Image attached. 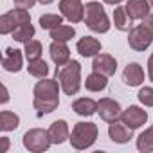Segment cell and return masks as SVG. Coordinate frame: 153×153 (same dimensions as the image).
Segmentation results:
<instances>
[{
    "mask_svg": "<svg viewBox=\"0 0 153 153\" xmlns=\"http://www.w3.org/2000/svg\"><path fill=\"white\" fill-rule=\"evenodd\" d=\"M59 83L58 79H42L36 83L34 87V108L38 110V115H43V114H51L58 108L59 105V97H58V92H59Z\"/></svg>",
    "mask_w": 153,
    "mask_h": 153,
    "instance_id": "obj_1",
    "label": "cell"
},
{
    "mask_svg": "<svg viewBox=\"0 0 153 153\" xmlns=\"http://www.w3.org/2000/svg\"><path fill=\"white\" fill-rule=\"evenodd\" d=\"M56 79L59 81L61 90L67 96L78 94L81 87V65L72 59L61 67H56Z\"/></svg>",
    "mask_w": 153,
    "mask_h": 153,
    "instance_id": "obj_2",
    "label": "cell"
},
{
    "mask_svg": "<svg viewBox=\"0 0 153 153\" xmlns=\"http://www.w3.org/2000/svg\"><path fill=\"white\" fill-rule=\"evenodd\" d=\"M97 139V126L94 123H78L72 128L70 144L76 149H87Z\"/></svg>",
    "mask_w": 153,
    "mask_h": 153,
    "instance_id": "obj_3",
    "label": "cell"
},
{
    "mask_svg": "<svg viewBox=\"0 0 153 153\" xmlns=\"http://www.w3.org/2000/svg\"><path fill=\"white\" fill-rule=\"evenodd\" d=\"M85 24L94 33H106L110 29V20L99 2H88L85 6Z\"/></svg>",
    "mask_w": 153,
    "mask_h": 153,
    "instance_id": "obj_4",
    "label": "cell"
},
{
    "mask_svg": "<svg viewBox=\"0 0 153 153\" xmlns=\"http://www.w3.org/2000/svg\"><path fill=\"white\" fill-rule=\"evenodd\" d=\"M51 144H52V142H51L49 131H45V130L33 128V130L25 131V135H24V146H25V149H29V151L40 153V151L49 149Z\"/></svg>",
    "mask_w": 153,
    "mask_h": 153,
    "instance_id": "obj_5",
    "label": "cell"
},
{
    "mask_svg": "<svg viewBox=\"0 0 153 153\" xmlns=\"http://www.w3.org/2000/svg\"><path fill=\"white\" fill-rule=\"evenodd\" d=\"M27 22H31V16H29L27 9L16 7V9H13V11H9V13L0 16V33H2V34H9L18 25L27 24Z\"/></svg>",
    "mask_w": 153,
    "mask_h": 153,
    "instance_id": "obj_6",
    "label": "cell"
},
{
    "mask_svg": "<svg viewBox=\"0 0 153 153\" xmlns=\"http://www.w3.org/2000/svg\"><path fill=\"white\" fill-rule=\"evenodd\" d=\"M151 42H153V31L146 24H140V25L130 29L128 43L133 51H144L151 45Z\"/></svg>",
    "mask_w": 153,
    "mask_h": 153,
    "instance_id": "obj_7",
    "label": "cell"
},
{
    "mask_svg": "<svg viewBox=\"0 0 153 153\" xmlns=\"http://www.w3.org/2000/svg\"><path fill=\"white\" fill-rule=\"evenodd\" d=\"M59 9H61V15L72 24L85 20V6L81 4V0H61Z\"/></svg>",
    "mask_w": 153,
    "mask_h": 153,
    "instance_id": "obj_8",
    "label": "cell"
},
{
    "mask_svg": "<svg viewBox=\"0 0 153 153\" xmlns=\"http://www.w3.org/2000/svg\"><path fill=\"white\" fill-rule=\"evenodd\" d=\"M108 135H110V139H112L114 142H117V144H124V142H128V140L133 137V128H130L126 123L115 119V121L110 123Z\"/></svg>",
    "mask_w": 153,
    "mask_h": 153,
    "instance_id": "obj_9",
    "label": "cell"
},
{
    "mask_svg": "<svg viewBox=\"0 0 153 153\" xmlns=\"http://www.w3.org/2000/svg\"><path fill=\"white\" fill-rule=\"evenodd\" d=\"M92 68H94L96 72L105 74L106 78H108V76H114V74H115V70H117V61H115L114 56H110V54H101V52H99V54L94 56Z\"/></svg>",
    "mask_w": 153,
    "mask_h": 153,
    "instance_id": "obj_10",
    "label": "cell"
},
{
    "mask_svg": "<svg viewBox=\"0 0 153 153\" xmlns=\"http://www.w3.org/2000/svg\"><path fill=\"white\" fill-rule=\"evenodd\" d=\"M97 112H99L101 119L106 121V123H112V121H115V119L121 117V106H119V103L114 101V99H110V97H105V99H101L97 103Z\"/></svg>",
    "mask_w": 153,
    "mask_h": 153,
    "instance_id": "obj_11",
    "label": "cell"
},
{
    "mask_svg": "<svg viewBox=\"0 0 153 153\" xmlns=\"http://www.w3.org/2000/svg\"><path fill=\"white\" fill-rule=\"evenodd\" d=\"M123 123H126L130 128H139V126H142L144 123H146V119H148V114H146V110H142V108H139V106H130V108H126L124 112H121V117H119Z\"/></svg>",
    "mask_w": 153,
    "mask_h": 153,
    "instance_id": "obj_12",
    "label": "cell"
},
{
    "mask_svg": "<svg viewBox=\"0 0 153 153\" xmlns=\"http://www.w3.org/2000/svg\"><path fill=\"white\" fill-rule=\"evenodd\" d=\"M124 7L131 20H144L151 11L148 0H128Z\"/></svg>",
    "mask_w": 153,
    "mask_h": 153,
    "instance_id": "obj_13",
    "label": "cell"
},
{
    "mask_svg": "<svg viewBox=\"0 0 153 153\" xmlns=\"http://www.w3.org/2000/svg\"><path fill=\"white\" fill-rule=\"evenodd\" d=\"M49 137H51V142L52 144H61L65 142L67 139H70V131H68V124L59 119V121H54L51 126H49Z\"/></svg>",
    "mask_w": 153,
    "mask_h": 153,
    "instance_id": "obj_14",
    "label": "cell"
},
{
    "mask_svg": "<svg viewBox=\"0 0 153 153\" xmlns=\"http://www.w3.org/2000/svg\"><path fill=\"white\" fill-rule=\"evenodd\" d=\"M123 79L128 87H139L144 81V70L139 63H130L124 72H123Z\"/></svg>",
    "mask_w": 153,
    "mask_h": 153,
    "instance_id": "obj_15",
    "label": "cell"
},
{
    "mask_svg": "<svg viewBox=\"0 0 153 153\" xmlns=\"http://www.w3.org/2000/svg\"><path fill=\"white\" fill-rule=\"evenodd\" d=\"M49 51H51L52 61H54L58 67H61V65H65V63L70 61V51H68V47L65 45V42H52L51 47H49Z\"/></svg>",
    "mask_w": 153,
    "mask_h": 153,
    "instance_id": "obj_16",
    "label": "cell"
},
{
    "mask_svg": "<svg viewBox=\"0 0 153 153\" xmlns=\"http://www.w3.org/2000/svg\"><path fill=\"white\" fill-rule=\"evenodd\" d=\"M2 65L7 72H18L22 68V51L18 49H6Z\"/></svg>",
    "mask_w": 153,
    "mask_h": 153,
    "instance_id": "obj_17",
    "label": "cell"
},
{
    "mask_svg": "<svg viewBox=\"0 0 153 153\" xmlns=\"http://www.w3.org/2000/svg\"><path fill=\"white\" fill-rule=\"evenodd\" d=\"M76 47H78V52H79L81 56H85V58L96 56V54H99V51H101V43H99V40H96V38H92V36H85V38H81Z\"/></svg>",
    "mask_w": 153,
    "mask_h": 153,
    "instance_id": "obj_18",
    "label": "cell"
},
{
    "mask_svg": "<svg viewBox=\"0 0 153 153\" xmlns=\"http://www.w3.org/2000/svg\"><path fill=\"white\" fill-rule=\"evenodd\" d=\"M72 110L78 115H85L87 117V115H92V114L97 112V103L94 99H90V97H81V99L72 103Z\"/></svg>",
    "mask_w": 153,
    "mask_h": 153,
    "instance_id": "obj_19",
    "label": "cell"
},
{
    "mask_svg": "<svg viewBox=\"0 0 153 153\" xmlns=\"http://www.w3.org/2000/svg\"><path fill=\"white\" fill-rule=\"evenodd\" d=\"M106 85H108L106 76L101 74V72H96V70L88 76L87 81H85V87H87V90H90V92H101V90L106 88Z\"/></svg>",
    "mask_w": 153,
    "mask_h": 153,
    "instance_id": "obj_20",
    "label": "cell"
},
{
    "mask_svg": "<svg viewBox=\"0 0 153 153\" xmlns=\"http://www.w3.org/2000/svg\"><path fill=\"white\" fill-rule=\"evenodd\" d=\"M20 124V119L15 112H9V110H4L0 114V130L4 131H11V130H16Z\"/></svg>",
    "mask_w": 153,
    "mask_h": 153,
    "instance_id": "obj_21",
    "label": "cell"
},
{
    "mask_svg": "<svg viewBox=\"0 0 153 153\" xmlns=\"http://www.w3.org/2000/svg\"><path fill=\"white\" fill-rule=\"evenodd\" d=\"M114 24L119 31H130L131 27V18L126 13V7H117L114 9Z\"/></svg>",
    "mask_w": 153,
    "mask_h": 153,
    "instance_id": "obj_22",
    "label": "cell"
},
{
    "mask_svg": "<svg viewBox=\"0 0 153 153\" xmlns=\"http://www.w3.org/2000/svg\"><path fill=\"white\" fill-rule=\"evenodd\" d=\"M74 34H76V29L72 25H63V24L51 31V38L54 42H68L74 38Z\"/></svg>",
    "mask_w": 153,
    "mask_h": 153,
    "instance_id": "obj_23",
    "label": "cell"
},
{
    "mask_svg": "<svg viewBox=\"0 0 153 153\" xmlns=\"http://www.w3.org/2000/svg\"><path fill=\"white\" fill-rule=\"evenodd\" d=\"M137 149L142 153H149L153 151V126H149L148 130H144L139 139H137Z\"/></svg>",
    "mask_w": 153,
    "mask_h": 153,
    "instance_id": "obj_24",
    "label": "cell"
},
{
    "mask_svg": "<svg viewBox=\"0 0 153 153\" xmlns=\"http://www.w3.org/2000/svg\"><path fill=\"white\" fill-rule=\"evenodd\" d=\"M27 70H29V74H31V76H34V78H38V79H43L45 76L49 74V67H47V63H45L42 58L29 61Z\"/></svg>",
    "mask_w": 153,
    "mask_h": 153,
    "instance_id": "obj_25",
    "label": "cell"
},
{
    "mask_svg": "<svg viewBox=\"0 0 153 153\" xmlns=\"http://www.w3.org/2000/svg\"><path fill=\"white\" fill-rule=\"evenodd\" d=\"M33 36H34V27L31 25V22L22 24V25H18V27L13 31V38H15L16 42H24V43H27Z\"/></svg>",
    "mask_w": 153,
    "mask_h": 153,
    "instance_id": "obj_26",
    "label": "cell"
},
{
    "mask_svg": "<svg viewBox=\"0 0 153 153\" xmlns=\"http://www.w3.org/2000/svg\"><path fill=\"white\" fill-rule=\"evenodd\" d=\"M61 24H63V15H43V16H40V25H42V29L52 31V29H56V27L61 25Z\"/></svg>",
    "mask_w": 153,
    "mask_h": 153,
    "instance_id": "obj_27",
    "label": "cell"
},
{
    "mask_svg": "<svg viewBox=\"0 0 153 153\" xmlns=\"http://www.w3.org/2000/svg\"><path fill=\"white\" fill-rule=\"evenodd\" d=\"M24 52H25V58H27L29 61L38 59V58L42 56V43H40L38 40H29V42L25 43Z\"/></svg>",
    "mask_w": 153,
    "mask_h": 153,
    "instance_id": "obj_28",
    "label": "cell"
},
{
    "mask_svg": "<svg viewBox=\"0 0 153 153\" xmlns=\"http://www.w3.org/2000/svg\"><path fill=\"white\" fill-rule=\"evenodd\" d=\"M139 101L146 106H153V88L151 87H144L139 92Z\"/></svg>",
    "mask_w": 153,
    "mask_h": 153,
    "instance_id": "obj_29",
    "label": "cell"
},
{
    "mask_svg": "<svg viewBox=\"0 0 153 153\" xmlns=\"http://www.w3.org/2000/svg\"><path fill=\"white\" fill-rule=\"evenodd\" d=\"M36 4V0H15V7H20V9H29Z\"/></svg>",
    "mask_w": 153,
    "mask_h": 153,
    "instance_id": "obj_30",
    "label": "cell"
},
{
    "mask_svg": "<svg viewBox=\"0 0 153 153\" xmlns=\"http://www.w3.org/2000/svg\"><path fill=\"white\" fill-rule=\"evenodd\" d=\"M148 74H149V79L153 81V54H151L149 59H148Z\"/></svg>",
    "mask_w": 153,
    "mask_h": 153,
    "instance_id": "obj_31",
    "label": "cell"
},
{
    "mask_svg": "<svg viewBox=\"0 0 153 153\" xmlns=\"http://www.w3.org/2000/svg\"><path fill=\"white\" fill-rule=\"evenodd\" d=\"M9 148V139L7 137H2V146H0V153H6Z\"/></svg>",
    "mask_w": 153,
    "mask_h": 153,
    "instance_id": "obj_32",
    "label": "cell"
},
{
    "mask_svg": "<svg viewBox=\"0 0 153 153\" xmlns=\"http://www.w3.org/2000/svg\"><path fill=\"white\" fill-rule=\"evenodd\" d=\"M144 24H146V25L153 31V13H151V15H148V16L144 18Z\"/></svg>",
    "mask_w": 153,
    "mask_h": 153,
    "instance_id": "obj_33",
    "label": "cell"
},
{
    "mask_svg": "<svg viewBox=\"0 0 153 153\" xmlns=\"http://www.w3.org/2000/svg\"><path fill=\"white\" fill-rule=\"evenodd\" d=\"M4 88V97H2V103H7V99H9V96H7V88L6 87H2Z\"/></svg>",
    "mask_w": 153,
    "mask_h": 153,
    "instance_id": "obj_34",
    "label": "cell"
},
{
    "mask_svg": "<svg viewBox=\"0 0 153 153\" xmlns=\"http://www.w3.org/2000/svg\"><path fill=\"white\" fill-rule=\"evenodd\" d=\"M106 4H112V6H115V4H119V2H123V0H105Z\"/></svg>",
    "mask_w": 153,
    "mask_h": 153,
    "instance_id": "obj_35",
    "label": "cell"
},
{
    "mask_svg": "<svg viewBox=\"0 0 153 153\" xmlns=\"http://www.w3.org/2000/svg\"><path fill=\"white\" fill-rule=\"evenodd\" d=\"M40 2H42V4H51L52 0H40Z\"/></svg>",
    "mask_w": 153,
    "mask_h": 153,
    "instance_id": "obj_36",
    "label": "cell"
},
{
    "mask_svg": "<svg viewBox=\"0 0 153 153\" xmlns=\"http://www.w3.org/2000/svg\"><path fill=\"white\" fill-rule=\"evenodd\" d=\"M148 4H149V7H151V11H153V0H148Z\"/></svg>",
    "mask_w": 153,
    "mask_h": 153,
    "instance_id": "obj_37",
    "label": "cell"
}]
</instances>
